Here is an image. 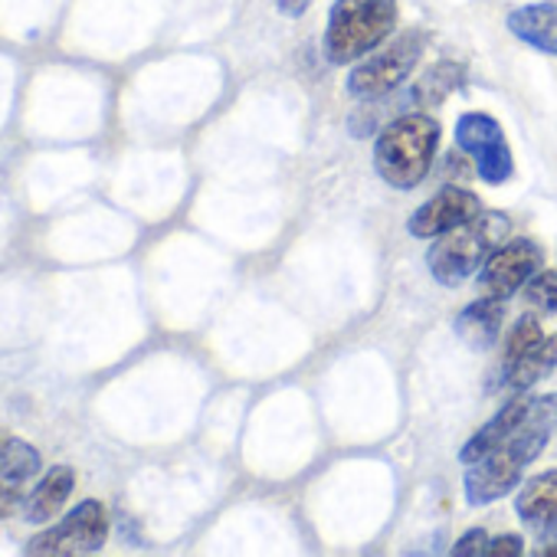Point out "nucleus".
<instances>
[{
	"label": "nucleus",
	"mask_w": 557,
	"mask_h": 557,
	"mask_svg": "<svg viewBox=\"0 0 557 557\" xmlns=\"http://www.w3.org/2000/svg\"><path fill=\"white\" fill-rule=\"evenodd\" d=\"M557 430V394H541V397H524L521 417L498 436L479 459L466 462V502L469 505H488L508 495L511 488L521 485V475L528 462H534L550 433Z\"/></svg>",
	"instance_id": "nucleus-1"
},
{
	"label": "nucleus",
	"mask_w": 557,
	"mask_h": 557,
	"mask_svg": "<svg viewBox=\"0 0 557 557\" xmlns=\"http://www.w3.org/2000/svg\"><path fill=\"white\" fill-rule=\"evenodd\" d=\"M511 220L502 210H482L472 220L446 230L426 252V269L440 286H462L466 278L488 262V256L505 243Z\"/></svg>",
	"instance_id": "nucleus-2"
},
{
	"label": "nucleus",
	"mask_w": 557,
	"mask_h": 557,
	"mask_svg": "<svg viewBox=\"0 0 557 557\" xmlns=\"http://www.w3.org/2000/svg\"><path fill=\"white\" fill-rule=\"evenodd\" d=\"M397 0H335L325 27V57L332 66H348L374 53L397 30Z\"/></svg>",
	"instance_id": "nucleus-3"
},
{
	"label": "nucleus",
	"mask_w": 557,
	"mask_h": 557,
	"mask_svg": "<svg viewBox=\"0 0 557 557\" xmlns=\"http://www.w3.org/2000/svg\"><path fill=\"white\" fill-rule=\"evenodd\" d=\"M440 122L430 115H400L374 141V171L397 190H413L433 168Z\"/></svg>",
	"instance_id": "nucleus-4"
},
{
	"label": "nucleus",
	"mask_w": 557,
	"mask_h": 557,
	"mask_svg": "<svg viewBox=\"0 0 557 557\" xmlns=\"http://www.w3.org/2000/svg\"><path fill=\"white\" fill-rule=\"evenodd\" d=\"M426 40H430L426 30L410 27V30L391 37L387 44H381L374 53L358 60L355 70L348 73V83H345L348 96H355L361 102H374V99L397 92L410 79V73L420 66Z\"/></svg>",
	"instance_id": "nucleus-5"
},
{
	"label": "nucleus",
	"mask_w": 557,
	"mask_h": 557,
	"mask_svg": "<svg viewBox=\"0 0 557 557\" xmlns=\"http://www.w3.org/2000/svg\"><path fill=\"white\" fill-rule=\"evenodd\" d=\"M109 537V511L102 502L86 498L79 502L60 524L40 531L24 544L27 557H76V554H96L102 550Z\"/></svg>",
	"instance_id": "nucleus-6"
},
{
	"label": "nucleus",
	"mask_w": 557,
	"mask_h": 557,
	"mask_svg": "<svg viewBox=\"0 0 557 557\" xmlns=\"http://www.w3.org/2000/svg\"><path fill=\"white\" fill-rule=\"evenodd\" d=\"M456 145L475 161V174L485 181V184H505L511 174H515V161H511V151H508V141H505V132L502 125L485 115V112H469L456 122V132H453Z\"/></svg>",
	"instance_id": "nucleus-7"
},
{
	"label": "nucleus",
	"mask_w": 557,
	"mask_h": 557,
	"mask_svg": "<svg viewBox=\"0 0 557 557\" xmlns=\"http://www.w3.org/2000/svg\"><path fill=\"white\" fill-rule=\"evenodd\" d=\"M541 265H544V249L534 239L521 236V239L502 243L488 256V262L482 265L479 296L505 302V299H511L515 293L524 289V283L534 272H541Z\"/></svg>",
	"instance_id": "nucleus-8"
},
{
	"label": "nucleus",
	"mask_w": 557,
	"mask_h": 557,
	"mask_svg": "<svg viewBox=\"0 0 557 557\" xmlns=\"http://www.w3.org/2000/svg\"><path fill=\"white\" fill-rule=\"evenodd\" d=\"M475 213H482L479 197L472 190H466V187L449 184V187L436 190L423 207L413 210V216L407 220V230L417 239H430V236H443L446 230L472 220Z\"/></svg>",
	"instance_id": "nucleus-9"
},
{
	"label": "nucleus",
	"mask_w": 557,
	"mask_h": 557,
	"mask_svg": "<svg viewBox=\"0 0 557 557\" xmlns=\"http://www.w3.org/2000/svg\"><path fill=\"white\" fill-rule=\"evenodd\" d=\"M40 453L27 440H11L0 453V521H8L30 495V482L40 475Z\"/></svg>",
	"instance_id": "nucleus-10"
},
{
	"label": "nucleus",
	"mask_w": 557,
	"mask_h": 557,
	"mask_svg": "<svg viewBox=\"0 0 557 557\" xmlns=\"http://www.w3.org/2000/svg\"><path fill=\"white\" fill-rule=\"evenodd\" d=\"M518 518L541 537L557 528V469L528 479L515 498Z\"/></svg>",
	"instance_id": "nucleus-11"
},
{
	"label": "nucleus",
	"mask_w": 557,
	"mask_h": 557,
	"mask_svg": "<svg viewBox=\"0 0 557 557\" xmlns=\"http://www.w3.org/2000/svg\"><path fill=\"white\" fill-rule=\"evenodd\" d=\"M505 24H508L511 37H518L521 44H528L547 57H557V4L554 0L515 8L505 17Z\"/></svg>",
	"instance_id": "nucleus-12"
},
{
	"label": "nucleus",
	"mask_w": 557,
	"mask_h": 557,
	"mask_svg": "<svg viewBox=\"0 0 557 557\" xmlns=\"http://www.w3.org/2000/svg\"><path fill=\"white\" fill-rule=\"evenodd\" d=\"M73 488H76L73 466H50L44 472V479L30 488V495L24 502V518L30 524H44V521L57 518L63 511V505L70 502Z\"/></svg>",
	"instance_id": "nucleus-13"
},
{
	"label": "nucleus",
	"mask_w": 557,
	"mask_h": 557,
	"mask_svg": "<svg viewBox=\"0 0 557 557\" xmlns=\"http://www.w3.org/2000/svg\"><path fill=\"white\" fill-rule=\"evenodd\" d=\"M502 322H505V302L479 296L475 302H469V306L456 315V335H459L469 348L485 351V348H492V345L498 342Z\"/></svg>",
	"instance_id": "nucleus-14"
},
{
	"label": "nucleus",
	"mask_w": 557,
	"mask_h": 557,
	"mask_svg": "<svg viewBox=\"0 0 557 557\" xmlns=\"http://www.w3.org/2000/svg\"><path fill=\"white\" fill-rule=\"evenodd\" d=\"M554 371H557V335H547L528 355H521L515 364L502 368V391L528 394L534 384H541Z\"/></svg>",
	"instance_id": "nucleus-15"
},
{
	"label": "nucleus",
	"mask_w": 557,
	"mask_h": 557,
	"mask_svg": "<svg viewBox=\"0 0 557 557\" xmlns=\"http://www.w3.org/2000/svg\"><path fill=\"white\" fill-rule=\"evenodd\" d=\"M462 83H466V70L459 63H436L433 70L423 73V79L410 89V96L417 106H436Z\"/></svg>",
	"instance_id": "nucleus-16"
},
{
	"label": "nucleus",
	"mask_w": 557,
	"mask_h": 557,
	"mask_svg": "<svg viewBox=\"0 0 557 557\" xmlns=\"http://www.w3.org/2000/svg\"><path fill=\"white\" fill-rule=\"evenodd\" d=\"M521 299H524V306H531L541 315L557 312V272L554 269L534 272L521 289Z\"/></svg>",
	"instance_id": "nucleus-17"
},
{
	"label": "nucleus",
	"mask_w": 557,
	"mask_h": 557,
	"mask_svg": "<svg viewBox=\"0 0 557 557\" xmlns=\"http://www.w3.org/2000/svg\"><path fill=\"white\" fill-rule=\"evenodd\" d=\"M541 338H544V335H541V322H537L534 315H521V319L515 322V329L505 335V358H502V368L515 364V361H518L521 355H528Z\"/></svg>",
	"instance_id": "nucleus-18"
},
{
	"label": "nucleus",
	"mask_w": 557,
	"mask_h": 557,
	"mask_svg": "<svg viewBox=\"0 0 557 557\" xmlns=\"http://www.w3.org/2000/svg\"><path fill=\"white\" fill-rule=\"evenodd\" d=\"M488 550V534L482 528H472L466 531L456 544H453V557H475V554H485Z\"/></svg>",
	"instance_id": "nucleus-19"
},
{
	"label": "nucleus",
	"mask_w": 557,
	"mask_h": 557,
	"mask_svg": "<svg viewBox=\"0 0 557 557\" xmlns=\"http://www.w3.org/2000/svg\"><path fill=\"white\" fill-rule=\"evenodd\" d=\"M518 554H524V541L518 534L492 537L488 541V550H485V557H518Z\"/></svg>",
	"instance_id": "nucleus-20"
},
{
	"label": "nucleus",
	"mask_w": 557,
	"mask_h": 557,
	"mask_svg": "<svg viewBox=\"0 0 557 557\" xmlns=\"http://www.w3.org/2000/svg\"><path fill=\"white\" fill-rule=\"evenodd\" d=\"M309 4H312V0H278V11L296 21V17H302L309 11Z\"/></svg>",
	"instance_id": "nucleus-21"
},
{
	"label": "nucleus",
	"mask_w": 557,
	"mask_h": 557,
	"mask_svg": "<svg viewBox=\"0 0 557 557\" xmlns=\"http://www.w3.org/2000/svg\"><path fill=\"white\" fill-rule=\"evenodd\" d=\"M541 541H547V544L541 547V554L557 557V528H554V531H547V534H541Z\"/></svg>",
	"instance_id": "nucleus-22"
},
{
	"label": "nucleus",
	"mask_w": 557,
	"mask_h": 557,
	"mask_svg": "<svg viewBox=\"0 0 557 557\" xmlns=\"http://www.w3.org/2000/svg\"><path fill=\"white\" fill-rule=\"evenodd\" d=\"M8 443H11L8 430H0V453H4V449H8Z\"/></svg>",
	"instance_id": "nucleus-23"
}]
</instances>
